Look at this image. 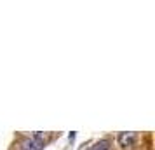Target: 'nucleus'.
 I'll list each match as a JSON object with an SVG mask.
<instances>
[{
	"mask_svg": "<svg viewBox=\"0 0 155 150\" xmlns=\"http://www.w3.org/2000/svg\"><path fill=\"white\" fill-rule=\"evenodd\" d=\"M117 140H119L120 147H131V145L136 142V135H134V133H120Z\"/></svg>",
	"mask_w": 155,
	"mask_h": 150,
	"instance_id": "f257e3e1",
	"label": "nucleus"
},
{
	"mask_svg": "<svg viewBox=\"0 0 155 150\" xmlns=\"http://www.w3.org/2000/svg\"><path fill=\"white\" fill-rule=\"evenodd\" d=\"M44 143L37 142V140H28V142H25V145H23V150H42Z\"/></svg>",
	"mask_w": 155,
	"mask_h": 150,
	"instance_id": "f03ea898",
	"label": "nucleus"
},
{
	"mask_svg": "<svg viewBox=\"0 0 155 150\" xmlns=\"http://www.w3.org/2000/svg\"><path fill=\"white\" fill-rule=\"evenodd\" d=\"M108 145H110V143H108V140H103V142L96 143L91 150H108Z\"/></svg>",
	"mask_w": 155,
	"mask_h": 150,
	"instance_id": "7ed1b4c3",
	"label": "nucleus"
}]
</instances>
